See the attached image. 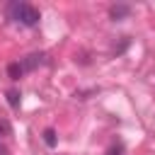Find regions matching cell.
<instances>
[{"label": "cell", "mask_w": 155, "mask_h": 155, "mask_svg": "<svg viewBox=\"0 0 155 155\" xmlns=\"http://www.w3.org/2000/svg\"><path fill=\"white\" fill-rule=\"evenodd\" d=\"M7 15H10V19H15V22H19L24 27H36L39 19H41L39 10L34 5H29V2H10Z\"/></svg>", "instance_id": "6da1fadb"}, {"label": "cell", "mask_w": 155, "mask_h": 155, "mask_svg": "<svg viewBox=\"0 0 155 155\" xmlns=\"http://www.w3.org/2000/svg\"><path fill=\"white\" fill-rule=\"evenodd\" d=\"M131 15V7L128 5H111L109 7V17L111 19H124V17H128Z\"/></svg>", "instance_id": "3957f363"}, {"label": "cell", "mask_w": 155, "mask_h": 155, "mask_svg": "<svg viewBox=\"0 0 155 155\" xmlns=\"http://www.w3.org/2000/svg\"><path fill=\"white\" fill-rule=\"evenodd\" d=\"M0 136L2 138H7V136H12V126L5 121V119H0Z\"/></svg>", "instance_id": "ba28073f"}, {"label": "cell", "mask_w": 155, "mask_h": 155, "mask_svg": "<svg viewBox=\"0 0 155 155\" xmlns=\"http://www.w3.org/2000/svg\"><path fill=\"white\" fill-rule=\"evenodd\" d=\"M0 155H10V153H7V148H5L2 143H0Z\"/></svg>", "instance_id": "9c48e42d"}, {"label": "cell", "mask_w": 155, "mask_h": 155, "mask_svg": "<svg viewBox=\"0 0 155 155\" xmlns=\"http://www.w3.org/2000/svg\"><path fill=\"white\" fill-rule=\"evenodd\" d=\"M7 102H10L12 109H17L19 107V92L17 90H7Z\"/></svg>", "instance_id": "8992f818"}, {"label": "cell", "mask_w": 155, "mask_h": 155, "mask_svg": "<svg viewBox=\"0 0 155 155\" xmlns=\"http://www.w3.org/2000/svg\"><path fill=\"white\" fill-rule=\"evenodd\" d=\"M104 155H126V150H124V145L121 143H114L111 148H107V153Z\"/></svg>", "instance_id": "52a82bcc"}, {"label": "cell", "mask_w": 155, "mask_h": 155, "mask_svg": "<svg viewBox=\"0 0 155 155\" xmlns=\"http://www.w3.org/2000/svg\"><path fill=\"white\" fill-rule=\"evenodd\" d=\"M22 63H10L7 65V75H10V80H19L22 78Z\"/></svg>", "instance_id": "277c9868"}, {"label": "cell", "mask_w": 155, "mask_h": 155, "mask_svg": "<svg viewBox=\"0 0 155 155\" xmlns=\"http://www.w3.org/2000/svg\"><path fill=\"white\" fill-rule=\"evenodd\" d=\"M56 140H58V138H56V131H53V128H46V131H44V143H46L48 148H56Z\"/></svg>", "instance_id": "5b68a950"}, {"label": "cell", "mask_w": 155, "mask_h": 155, "mask_svg": "<svg viewBox=\"0 0 155 155\" xmlns=\"http://www.w3.org/2000/svg\"><path fill=\"white\" fill-rule=\"evenodd\" d=\"M46 63V53H29L24 61H22V70H36L39 65Z\"/></svg>", "instance_id": "7a4b0ae2"}]
</instances>
